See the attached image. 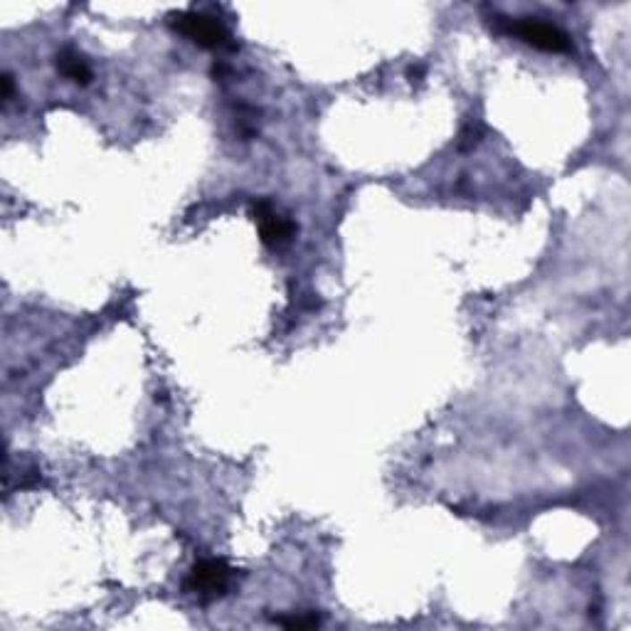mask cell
Here are the masks:
<instances>
[{"label":"cell","instance_id":"obj_1","mask_svg":"<svg viewBox=\"0 0 631 631\" xmlns=\"http://www.w3.org/2000/svg\"><path fill=\"white\" fill-rule=\"evenodd\" d=\"M173 28L183 32L185 38H190L195 45L207 47V50H220L230 45V32L217 18H210L205 13H178L173 15Z\"/></svg>","mask_w":631,"mask_h":631},{"label":"cell","instance_id":"obj_2","mask_svg":"<svg viewBox=\"0 0 631 631\" xmlns=\"http://www.w3.org/2000/svg\"><path fill=\"white\" fill-rule=\"evenodd\" d=\"M506 30L510 35H518L520 40L528 42L533 47L545 52H568L570 50V38L550 25V22H543L538 18H520V21H506Z\"/></svg>","mask_w":631,"mask_h":631},{"label":"cell","instance_id":"obj_3","mask_svg":"<svg viewBox=\"0 0 631 631\" xmlns=\"http://www.w3.org/2000/svg\"><path fill=\"white\" fill-rule=\"evenodd\" d=\"M230 565L224 560H203L190 570V577L185 582V587L200 597H220L227 590L230 580Z\"/></svg>","mask_w":631,"mask_h":631},{"label":"cell","instance_id":"obj_4","mask_svg":"<svg viewBox=\"0 0 631 631\" xmlns=\"http://www.w3.org/2000/svg\"><path fill=\"white\" fill-rule=\"evenodd\" d=\"M255 220L259 223V234H262V242L269 247L284 245L286 240L294 234V224L289 223L286 217L276 213L269 200H257L255 203Z\"/></svg>","mask_w":631,"mask_h":631},{"label":"cell","instance_id":"obj_5","mask_svg":"<svg viewBox=\"0 0 631 631\" xmlns=\"http://www.w3.org/2000/svg\"><path fill=\"white\" fill-rule=\"evenodd\" d=\"M57 70H60L67 80H72V82L77 84H87L92 80L89 64H87L77 52L72 50H62L60 55H57Z\"/></svg>","mask_w":631,"mask_h":631},{"label":"cell","instance_id":"obj_6","mask_svg":"<svg viewBox=\"0 0 631 631\" xmlns=\"http://www.w3.org/2000/svg\"><path fill=\"white\" fill-rule=\"evenodd\" d=\"M279 624L282 627H289V629H311V627H318L321 621L316 614H308V617H279Z\"/></svg>","mask_w":631,"mask_h":631},{"label":"cell","instance_id":"obj_7","mask_svg":"<svg viewBox=\"0 0 631 631\" xmlns=\"http://www.w3.org/2000/svg\"><path fill=\"white\" fill-rule=\"evenodd\" d=\"M0 84H3V99H5V102H11L13 99V77L11 74H3Z\"/></svg>","mask_w":631,"mask_h":631},{"label":"cell","instance_id":"obj_8","mask_svg":"<svg viewBox=\"0 0 631 631\" xmlns=\"http://www.w3.org/2000/svg\"><path fill=\"white\" fill-rule=\"evenodd\" d=\"M422 74H425V67H419V64L417 67H412V70H409V82H419Z\"/></svg>","mask_w":631,"mask_h":631}]
</instances>
